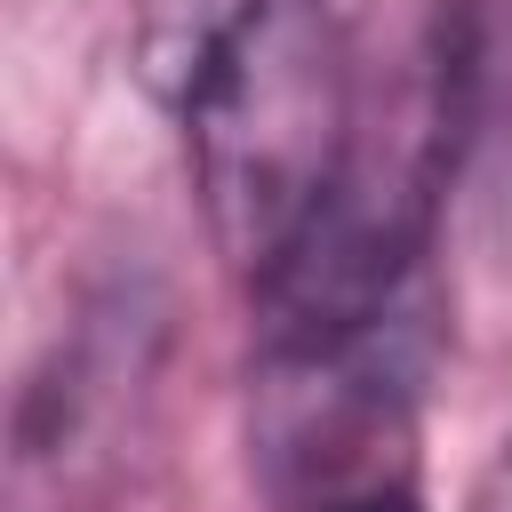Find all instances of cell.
Masks as SVG:
<instances>
[{"label":"cell","instance_id":"obj_1","mask_svg":"<svg viewBox=\"0 0 512 512\" xmlns=\"http://www.w3.org/2000/svg\"><path fill=\"white\" fill-rule=\"evenodd\" d=\"M128 64L184 144L216 248L256 288L368 152L328 0H136Z\"/></svg>","mask_w":512,"mask_h":512},{"label":"cell","instance_id":"obj_2","mask_svg":"<svg viewBox=\"0 0 512 512\" xmlns=\"http://www.w3.org/2000/svg\"><path fill=\"white\" fill-rule=\"evenodd\" d=\"M440 128H448V160L472 168V192L496 240L512 248V0L456 32L440 72Z\"/></svg>","mask_w":512,"mask_h":512},{"label":"cell","instance_id":"obj_3","mask_svg":"<svg viewBox=\"0 0 512 512\" xmlns=\"http://www.w3.org/2000/svg\"><path fill=\"white\" fill-rule=\"evenodd\" d=\"M296 512H424V496H416L408 472H376V480H352V488L312 496V504H296Z\"/></svg>","mask_w":512,"mask_h":512}]
</instances>
